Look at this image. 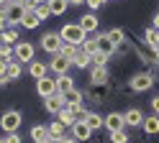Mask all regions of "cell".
Segmentation results:
<instances>
[{
	"instance_id": "obj_38",
	"label": "cell",
	"mask_w": 159,
	"mask_h": 143,
	"mask_svg": "<svg viewBox=\"0 0 159 143\" xmlns=\"http://www.w3.org/2000/svg\"><path fill=\"white\" fill-rule=\"evenodd\" d=\"M3 141H5V143H21V136H18V133H8Z\"/></svg>"
},
{
	"instance_id": "obj_39",
	"label": "cell",
	"mask_w": 159,
	"mask_h": 143,
	"mask_svg": "<svg viewBox=\"0 0 159 143\" xmlns=\"http://www.w3.org/2000/svg\"><path fill=\"white\" fill-rule=\"evenodd\" d=\"M85 3H87V8H90V10H98V8L105 3V0H85Z\"/></svg>"
},
{
	"instance_id": "obj_10",
	"label": "cell",
	"mask_w": 159,
	"mask_h": 143,
	"mask_svg": "<svg viewBox=\"0 0 159 143\" xmlns=\"http://www.w3.org/2000/svg\"><path fill=\"white\" fill-rule=\"evenodd\" d=\"M123 123H126L128 128H141V123H144V112L139 110V107L126 110V112H123Z\"/></svg>"
},
{
	"instance_id": "obj_26",
	"label": "cell",
	"mask_w": 159,
	"mask_h": 143,
	"mask_svg": "<svg viewBox=\"0 0 159 143\" xmlns=\"http://www.w3.org/2000/svg\"><path fill=\"white\" fill-rule=\"evenodd\" d=\"M144 41H146V46L159 49V31H157V28H146V31H144Z\"/></svg>"
},
{
	"instance_id": "obj_5",
	"label": "cell",
	"mask_w": 159,
	"mask_h": 143,
	"mask_svg": "<svg viewBox=\"0 0 159 143\" xmlns=\"http://www.w3.org/2000/svg\"><path fill=\"white\" fill-rule=\"evenodd\" d=\"M62 36L57 33V31H49V33L41 36V49L46 51V54H59V49H62Z\"/></svg>"
},
{
	"instance_id": "obj_13",
	"label": "cell",
	"mask_w": 159,
	"mask_h": 143,
	"mask_svg": "<svg viewBox=\"0 0 159 143\" xmlns=\"http://www.w3.org/2000/svg\"><path fill=\"white\" fill-rule=\"evenodd\" d=\"M90 136H93V130L87 128L82 120H77L75 125H72V138H75L77 143H80V141H82V143H85V141H90Z\"/></svg>"
},
{
	"instance_id": "obj_11",
	"label": "cell",
	"mask_w": 159,
	"mask_h": 143,
	"mask_svg": "<svg viewBox=\"0 0 159 143\" xmlns=\"http://www.w3.org/2000/svg\"><path fill=\"white\" fill-rule=\"evenodd\" d=\"M64 107V100H62V95H52V97H44V110L49 112V115H59V110Z\"/></svg>"
},
{
	"instance_id": "obj_46",
	"label": "cell",
	"mask_w": 159,
	"mask_h": 143,
	"mask_svg": "<svg viewBox=\"0 0 159 143\" xmlns=\"http://www.w3.org/2000/svg\"><path fill=\"white\" fill-rule=\"evenodd\" d=\"M154 61L159 64V49H154Z\"/></svg>"
},
{
	"instance_id": "obj_45",
	"label": "cell",
	"mask_w": 159,
	"mask_h": 143,
	"mask_svg": "<svg viewBox=\"0 0 159 143\" xmlns=\"http://www.w3.org/2000/svg\"><path fill=\"white\" fill-rule=\"evenodd\" d=\"M85 0H69V5H82Z\"/></svg>"
},
{
	"instance_id": "obj_23",
	"label": "cell",
	"mask_w": 159,
	"mask_h": 143,
	"mask_svg": "<svg viewBox=\"0 0 159 143\" xmlns=\"http://www.w3.org/2000/svg\"><path fill=\"white\" fill-rule=\"evenodd\" d=\"M46 72H49V67H46V64H41V61H31V64H28V74H31L34 79L46 77Z\"/></svg>"
},
{
	"instance_id": "obj_14",
	"label": "cell",
	"mask_w": 159,
	"mask_h": 143,
	"mask_svg": "<svg viewBox=\"0 0 159 143\" xmlns=\"http://www.w3.org/2000/svg\"><path fill=\"white\" fill-rule=\"evenodd\" d=\"M39 15H36V10L34 8H26V13H23V18H21V28H26V31H34V28H39Z\"/></svg>"
},
{
	"instance_id": "obj_19",
	"label": "cell",
	"mask_w": 159,
	"mask_h": 143,
	"mask_svg": "<svg viewBox=\"0 0 159 143\" xmlns=\"http://www.w3.org/2000/svg\"><path fill=\"white\" fill-rule=\"evenodd\" d=\"M141 128H144V133H149V136H157V133H159V115H149V118H144Z\"/></svg>"
},
{
	"instance_id": "obj_34",
	"label": "cell",
	"mask_w": 159,
	"mask_h": 143,
	"mask_svg": "<svg viewBox=\"0 0 159 143\" xmlns=\"http://www.w3.org/2000/svg\"><path fill=\"white\" fill-rule=\"evenodd\" d=\"M69 112H72L75 120H85V115H87V110H85L82 102H80V105H72V107H69Z\"/></svg>"
},
{
	"instance_id": "obj_20",
	"label": "cell",
	"mask_w": 159,
	"mask_h": 143,
	"mask_svg": "<svg viewBox=\"0 0 159 143\" xmlns=\"http://www.w3.org/2000/svg\"><path fill=\"white\" fill-rule=\"evenodd\" d=\"M69 89H75V79L69 74L57 77V92H59V95H64V92H69Z\"/></svg>"
},
{
	"instance_id": "obj_49",
	"label": "cell",
	"mask_w": 159,
	"mask_h": 143,
	"mask_svg": "<svg viewBox=\"0 0 159 143\" xmlns=\"http://www.w3.org/2000/svg\"><path fill=\"white\" fill-rule=\"evenodd\" d=\"M8 3H11V0H0V5H8Z\"/></svg>"
},
{
	"instance_id": "obj_35",
	"label": "cell",
	"mask_w": 159,
	"mask_h": 143,
	"mask_svg": "<svg viewBox=\"0 0 159 143\" xmlns=\"http://www.w3.org/2000/svg\"><path fill=\"white\" fill-rule=\"evenodd\" d=\"M111 143H128L126 130H111Z\"/></svg>"
},
{
	"instance_id": "obj_40",
	"label": "cell",
	"mask_w": 159,
	"mask_h": 143,
	"mask_svg": "<svg viewBox=\"0 0 159 143\" xmlns=\"http://www.w3.org/2000/svg\"><path fill=\"white\" fill-rule=\"evenodd\" d=\"M5 69H8V61H0V79H3V84H5Z\"/></svg>"
},
{
	"instance_id": "obj_33",
	"label": "cell",
	"mask_w": 159,
	"mask_h": 143,
	"mask_svg": "<svg viewBox=\"0 0 159 143\" xmlns=\"http://www.w3.org/2000/svg\"><path fill=\"white\" fill-rule=\"evenodd\" d=\"M34 10H36V15H39V20H41V23H44L49 15H52V10H49V3H46V0H44V3H39Z\"/></svg>"
},
{
	"instance_id": "obj_28",
	"label": "cell",
	"mask_w": 159,
	"mask_h": 143,
	"mask_svg": "<svg viewBox=\"0 0 159 143\" xmlns=\"http://www.w3.org/2000/svg\"><path fill=\"white\" fill-rule=\"evenodd\" d=\"M57 118H59V123H62L64 128H72L75 123H77V120L72 118V112H69V107H62V110H59V115H57Z\"/></svg>"
},
{
	"instance_id": "obj_22",
	"label": "cell",
	"mask_w": 159,
	"mask_h": 143,
	"mask_svg": "<svg viewBox=\"0 0 159 143\" xmlns=\"http://www.w3.org/2000/svg\"><path fill=\"white\" fill-rule=\"evenodd\" d=\"M62 100H64V107L80 105V102H82V92H80V89H69V92H64V95H62Z\"/></svg>"
},
{
	"instance_id": "obj_32",
	"label": "cell",
	"mask_w": 159,
	"mask_h": 143,
	"mask_svg": "<svg viewBox=\"0 0 159 143\" xmlns=\"http://www.w3.org/2000/svg\"><path fill=\"white\" fill-rule=\"evenodd\" d=\"M44 138H49L46 125H34V128H31V141L36 143V141H44Z\"/></svg>"
},
{
	"instance_id": "obj_31",
	"label": "cell",
	"mask_w": 159,
	"mask_h": 143,
	"mask_svg": "<svg viewBox=\"0 0 159 143\" xmlns=\"http://www.w3.org/2000/svg\"><path fill=\"white\" fill-rule=\"evenodd\" d=\"M108 38H111L113 41V44L116 46H121L123 44V41H126V33H123V28H111V31H108V33H105Z\"/></svg>"
},
{
	"instance_id": "obj_25",
	"label": "cell",
	"mask_w": 159,
	"mask_h": 143,
	"mask_svg": "<svg viewBox=\"0 0 159 143\" xmlns=\"http://www.w3.org/2000/svg\"><path fill=\"white\" fill-rule=\"evenodd\" d=\"M59 54H62L69 64H72L75 61V56L80 54V46H75V44H62V49H59Z\"/></svg>"
},
{
	"instance_id": "obj_3",
	"label": "cell",
	"mask_w": 159,
	"mask_h": 143,
	"mask_svg": "<svg viewBox=\"0 0 159 143\" xmlns=\"http://www.w3.org/2000/svg\"><path fill=\"white\" fill-rule=\"evenodd\" d=\"M128 87H131L134 92H146V89H152V87H154V74H152V72H139V74L131 77Z\"/></svg>"
},
{
	"instance_id": "obj_17",
	"label": "cell",
	"mask_w": 159,
	"mask_h": 143,
	"mask_svg": "<svg viewBox=\"0 0 159 143\" xmlns=\"http://www.w3.org/2000/svg\"><path fill=\"white\" fill-rule=\"evenodd\" d=\"M90 82H93L95 87L105 84V82H108V69H105V67H93V69H90Z\"/></svg>"
},
{
	"instance_id": "obj_36",
	"label": "cell",
	"mask_w": 159,
	"mask_h": 143,
	"mask_svg": "<svg viewBox=\"0 0 159 143\" xmlns=\"http://www.w3.org/2000/svg\"><path fill=\"white\" fill-rule=\"evenodd\" d=\"M16 56H13V46H8V44H3L0 46V61H13Z\"/></svg>"
},
{
	"instance_id": "obj_37",
	"label": "cell",
	"mask_w": 159,
	"mask_h": 143,
	"mask_svg": "<svg viewBox=\"0 0 159 143\" xmlns=\"http://www.w3.org/2000/svg\"><path fill=\"white\" fill-rule=\"evenodd\" d=\"M108 59H111V56H105V54H100V51H98V54L93 56V64H95V67H105Z\"/></svg>"
},
{
	"instance_id": "obj_18",
	"label": "cell",
	"mask_w": 159,
	"mask_h": 143,
	"mask_svg": "<svg viewBox=\"0 0 159 143\" xmlns=\"http://www.w3.org/2000/svg\"><path fill=\"white\" fill-rule=\"evenodd\" d=\"M46 130H49V138H52L54 143H57V141H62V138L67 136V128H64L59 120H57V123H49V125H46Z\"/></svg>"
},
{
	"instance_id": "obj_43",
	"label": "cell",
	"mask_w": 159,
	"mask_h": 143,
	"mask_svg": "<svg viewBox=\"0 0 159 143\" xmlns=\"http://www.w3.org/2000/svg\"><path fill=\"white\" fill-rule=\"evenodd\" d=\"M57 143H77V141H75V138H72V136H64V138H62V141H57Z\"/></svg>"
},
{
	"instance_id": "obj_48",
	"label": "cell",
	"mask_w": 159,
	"mask_h": 143,
	"mask_svg": "<svg viewBox=\"0 0 159 143\" xmlns=\"http://www.w3.org/2000/svg\"><path fill=\"white\" fill-rule=\"evenodd\" d=\"M36 143H54L52 138H44V141H36Z\"/></svg>"
},
{
	"instance_id": "obj_15",
	"label": "cell",
	"mask_w": 159,
	"mask_h": 143,
	"mask_svg": "<svg viewBox=\"0 0 159 143\" xmlns=\"http://www.w3.org/2000/svg\"><path fill=\"white\" fill-rule=\"evenodd\" d=\"M23 74V64L21 61H8V69H5V82H13V79H21Z\"/></svg>"
},
{
	"instance_id": "obj_47",
	"label": "cell",
	"mask_w": 159,
	"mask_h": 143,
	"mask_svg": "<svg viewBox=\"0 0 159 143\" xmlns=\"http://www.w3.org/2000/svg\"><path fill=\"white\" fill-rule=\"evenodd\" d=\"M11 3H16V5H26V0H11Z\"/></svg>"
},
{
	"instance_id": "obj_12",
	"label": "cell",
	"mask_w": 159,
	"mask_h": 143,
	"mask_svg": "<svg viewBox=\"0 0 159 143\" xmlns=\"http://www.w3.org/2000/svg\"><path fill=\"white\" fill-rule=\"evenodd\" d=\"M77 26L82 28L85 33H95L98 26H100V20H98V15H95V13H85L82 18H80V23H77Z\"/></svg>"
},
{
	"instance_id": "obj_27",
	"label": "cell",
	"mask_w": 159,
	"mask_h": 143,
	"mask_svg": "<svg viewBox=\"0 0 159 143\" xmlns=\"http://www.w3.org/2000/svg\"><path fill=\"white\" fill-rule=\"evenodd\" d=\"M72 64H75L77 69H87V67L93 64V56H90V54H85V51L80 49V54L75 56V61H72Z\"/></svg>"
},
{
	"instance_id": "obj_1",
	"label": "cell",
	"mask_w": 159,
	"mask_h": 143,
	"mask_svg": "<svg viewBox=\"0 0 159 143\" xmlns=\"http://www.w3.org/2000/svg\"><path fill=\"white\" fill-rule=\"evenodd\" d=\"M59 36H62L64 44H75V46H82V44H85V38H87V33H85V31L80 28L77 23H67V26H62Z\"/></svg>"
},
{
	"instance_id": "obj_24",
	"label": "cell",
	"mask_w": 159,
	"mask_h": 143,
	"mask_svg": "<svg viewBox=\"0 0 159 143\" xmlns=\"http://www.w3.org/2000/svg\"><path fill=\"white\" fill-rule=\"evenodd\" d=\"M82 123H85V125L90 128V130H100V128H103V118L98 115V112H87Z\"/></svg>"
},
{
	"instance_id": "obj_29",
	"label": "cell",
	"mask_w": 159,
	"mask_h": 143,
	"mask_svg": "<svg viewBox=\"0 0 159 143\" xmlns=\"http://www.w3.org/2000/svg\"><path fill=\"white\" fill-rule=\"evenodd\" d=\"M0 38H3V44L16 46V44H18V31H16V28H5L3 33H0Z\"/></svg>"
},
{
	"instance_id": "obj_16",
	"label": "cell",
	"mask_w": 159,
	"mask_h": 143,
	"mask_svg": "<svg viewBox=\"0 0 159 143\" xmlns=\"http://www.w3.org/2000/svg\"><path fill=\"white\" fill-rule=\"evenodd\" d=\"M98 49H100V54H105V56H113L116 51H118V46H116L105 33H103V36H98Z\"/></svg>"
},
{
	"instance_id": "obj_21",
	"label": "cell",
	"mask_w": 159,
	"mask_h": 143,
	"mask_svg": "<svg viewBox=\"0 0 159 143\" xmlns=\"http://www.w3.org/2000/svg\"><path fill=\"white\" fill-rule=\"evenodd\" d=\"M46 3H49L52 15H64L67 8H69V0H46Z\"/></svg>"
},
{
	"instance_id": "obj_50",
	"label": "cell",
	"mask_w": 159,
	"mask_h": 143,
	"mask_svg": "<svg viewBox=\"0 0 159 143\" xmlns=\"http://www.w3.org/2000/svg\"><path fill=\"white\" fill-rule=\"evenodd\" d=\"M0 46H3V38H0Z\"/></svg>"
},
{
	"instance_id": "obj_2",
	"label": "cell",
	"mask_w": 159,
	"mask_h": 143,
	"mask_svg": "<svg viewBox=\"0 0 159 143\" xmlns=\"http://www.w3.org/2000/svg\"><path fill=\"white\" fill-rule=\"evenodd\" d=\"M21 110H5L3 115H0V128L5 133H18L21 130Z\"/></svg>"
},
{
	"instance_id": "obj_41",
	"label": "cell",
	"mask_w": 159,
	"mask_h": 143,
	"mask_svg": "<svg viewBox=\"0 0 159 143\" xmlns=\"http://www.w3.org/2000/svg\"><path fill=\"white\" fill-rule=\"evenodd\" d=\"M152 112H154V115H159V95L152 100Z\"/></svg>"
},
{
	"instance_id": "obj_8",
	"label": "cell",
	"mask_w": 159,
	"mask_h": 143,
	"mask_svg": "<svg viewBox=\"0 0 159 143\" xmlns=\"http://www.w3.org/2000/svg\"><path fill=\"white\" fill-rule=\"evenodd\" d=\"M36 92H39L41 97H52V95H57V79H49V77L36 79Z\"/></svg>"
},
{
	"instance_id": "obj_6",
	"label": "cell",
	"mask_w": 159,
	"mask_h": 143,
	"mask_svg": "<svg viewBox=\"0 0 159 143\" xmlns=\"http://www.w3.org/2000/svg\"><path fill=\"white\" fill-rule=\"evenodd\" d=\"M3 13H5V20H8L11 26H21V18H23V13H26V5L8 3V5L3 8Z\"/></svg>"
},
{
	"instance_id": "obj_4",
	"label": "cell",
	"mask_w": 159,
	"mask_h": 143,
	"mask_svg": "<svg viewBox=\"0 0 159 143\" xmlns=\"http://www.w3.org/2000/svg\"><path fill=\"white\" fill-rule=\"evenodd\" d=\"M13 56H16V61H28L31 64L34 61V56H36V49H34V44L31 41H18V44L13 46Z\"/></svg>"
},
{
	"instance_id": "obj_30",
	"label": "cell",
	"mask_w": 159,
	"mask_h": 143,
	"mask_svg": "<svg viewBox=\"0 0 159 143\" xmlns=\"http://www.w3.org/2000/svg\"><path fill=\"white\" fill-rule=\"evenodd\" d=\"M80 49H82L85 54H90V56H95L98 51H100V49H98V36H93V38H85V44L80 46Z\"/></svg>"
},
{
	"instance_id": "obj_51",
	"label": "cell",
	"mask_w": 159,
	"mask_h": 143,
	"mask_svg": "<svg viewBox=\"0 0 159 143\" xmlns=\"http://www.w3.org/2000/svg\"><path fill=\"white\" fill-rule=\"evenodd\" d=\"M0 143H5V141H3V138H0Z\"/></svg>"
},
{
	"instance_id": "obj_52",
	"label": "cell",
	"mask_w": 159,
	"mask_h": 143,
	"mask_svg": "<svg viewBox=\"0 0 159 143\" xmlns=\"http://www.w3.org/2000/svg\"><path fill=\"white\" fill-rule=\"evenodd\" d=\"M0 84H3V79H0Z\"/></svg>"
},
{
	"instance_id": "obj_42",
	"label": "cell",
	"mask_w": 159,
	"mask_h": 143,
	"mask_svg": "<svg viewBox=\"0 0 159 143\" xmlns=\"http://www.w3.org/2000/svg\"><path fill=\"white\" fill-rule=\"evenodd\" d=\"M5 26H8V20H5V13H3V10H0V33H3V31H5Z\"/></svg>"
},
{
	"instance_id": "obj_44",
	"label": "cell",
	"mask_w": 159,
	"mask_h": 143,
	"mask_svg": "<svg viewBox=\"0 0 159 143\" xmlns=\"http://www.w3.org/2000/svg\"><path fill=\"white\" fill-rule=\"evenodd\" d=\"M152 28H157V31H159V13L154 15V26H152Z\"/></svg>"
},
{
	"instance_id": "obj_7",
	"label": "cell",
	"mask_w": 159,
	"mask_h": 143,
	"mask_svg": "<svg viewBox=\"0 0 159 143\" xmlns=\"http://www.w3.org/2000/svg\"><path fill=\"white\" fill-rule=\"evenodd\" d=\"M46 67L52 69L57 77H62V74H67V72H69V67H72V64H69V61H67L62 54H52V61H49Z\"/></svg>"
},
{
	"instance_id": "obj_9",
	"label": "cell",
	"mask_w": 159,
	"mask_h": 143,
	"mask_svg": "<svg viewBox=\"0 0 159 143\" xmlns=\"http://www.w3.org/2000/svg\"><path fill=\"white\" fill-rule=\"evenodd\" d=\"M103 128H108V133H111V130H123V128H126L123 112H108L105 120H103Z\"/></svg>"
}]
</instances>
